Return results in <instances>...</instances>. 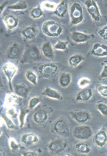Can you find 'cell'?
<instances>
[{
  "instance_id": "obj_15",
  "label": "cell",
  "mask_w": 107,
  "mask_h": 156,
  "mask_svg": "<svg viewBox=\"0 0 107 156\" xmlns=\"http://www.w3.org/2000/svg\"><path fill=\"white\" fill-rule=\"evenodd\" d=\"M92 55L98 57L107 56V45L101 43H96L91 50Z\"/></svg>"
},
{
  "instance_id": "obj_39",
  "label": "cell",
  "mask_w": 107,
  "mask_h": 156,
  "mask_svg": "<svg viewBox=\"0 0 107 156\" xmlns=\"http://www.w3.org/2000/svg\"><path fill=\"white\" fill-rule=\"evenodd\" d=\"M106 78H107V64L105 65L104 67L99 76V79L100 80L106 79Z\"/></svg>"
},
{
  "instance_id": "obj_36",
  "label": "cell",
  "mask_w": 107,
  "mask_h": 156,
  "mask_svg": "<svg viewBox=\"0 0 107 156\" xmlns=\"http://www.w3.org/2000/svg\"><path fill=\"white\" fill-rule=\"evenodd\" d=\"M98 93L102 97L107 98V85L101 84L97 87Z\"/></svg>"
},
{
  "instance_id": "obj_17",
  "label": "cell",
  "mask_w": 107,
  "mask_h": 156,
  "mask_svg": "<svg viewBox=\"0 0 107 156\" xmlns=\"http://www.w3.org/2000/svg\"><path fill=\"white\" fill-rule=\"evenodd\" d=\"M93 96V92L91 88H84L77 93L75 96V99L77 102H84L90 100Z\"/></svg>"
},
{
  "instance_id": "obj_2",
  "label": "cell",
  "mask_w": 107,
  "mask_h": 156,
  "mask_svg": "<svg viewBox=\"0 0 107 156\" xmlns=\"http://www.w3.org/2000/svg\"><path fill=\"white\" fill-rule=\"evenodd\" d=\"M42 59L40 50L35 44L28 45L20 59L22 64H33L39 62Z\"/></svg>"
},
{
  "instance_id": "obj_32",
  "label": "cell",
  "mask_w": 107,
  "mask_h": 156,
  "mask_svg": "<svg viewBox=\"0 0 107 156\" xmlns=\"http://www.w3.org/2000/svg\"><path fill=\"white\" fill-rule=\"evenodd\" d=\"M96 107L98 112L102 114L103 116H107V105L105 102L99 101L96 104Z\"/></svg>"
},
{
  "instance_id": "obj_3",
  "label": "cell",
  "mask_w": 107,
  "mask_h": 156,
  "mask_svg": "<svg viewBox=\"0 0 107 156\" xmlns=\"http://www.w3.org/2000/svg\"><path fill=\"white\" fill-rule=\"evenodd\" d=\"M51 133L65 137L69 136L70 126L67 119L64 116L59 117L51 125Z\"/></svg>"
},
{
  "instance_id": "obj_20",
  "label": "cell",
  "mask_w": 107,
  "mask_h": 156,
  "mask_svg": "<svg viewBox=\"0 0 107 156\" xmlns=\"http://www.w3.org/2000/svg\"><path fill=\"white\" fill-rule=\"evenodd\" d=\"M3 21L7 29L9 30L15 29L19 25V19L12 15L8 14L5 16Z\"/></svg>"
},
{
  "instance_id": "obj_21",
  "label": "cell",
  "mask_w": 107,
  "mask_h": 156,
  "mask_svg": "<svg viewBox=\"0 0 107 156\" xmlns=\"http://www.w3.org/2000/svg\"><path fill=\"white\" fill-rule=\"evenodd\" d=\"M68 9V5L67 2L65 1H62L57 6L53 12L58 17L63 18L66 16Z\"/></svg>"
},
{
  "instance_id": "obj_18",
  "label": "cell",
  "mask_w": 107,
  "mask_h": 156,
  "mask_svg": "<svg viewBox=\"0 0 107 156\" xmlns=\"http://www.w3.org/2000/svg\"><path fill=\"white\" fill-rule=\"evenodd\" d=\"M93 35L81 33L79 31H74L72 33L71 39L76 43H83L89 41L93 38Z\"/></svg>"
},
{
  "instance_id": "obj_4",
  "label": "cell",
  "mask_w": 107,
  "mask_h": 156,
  "mask_svg": "<svg viewBox=\"0 0 107 156\" xmlns=\"http://www.w3.org/2000/svg\"><path fill=\"white\" fill-rule=\"evenodd\" d=\"M53 112L52 108L47 105L42 106L35 110L32 114V120L37 125L44 126L49 121Z\"/></svg>"
},
{
  "instance_id": "obj_9",
  "label": "cell",
  "mask_w": 107,
  "mask_h": 156,
  "mask_svg": "<svg viewBox=\"0 0 107 156\" xmlns=\"http://www.w3.org/2000/svg\"><path fill=\"white\" fill-rule=\"evenodd\" d=\"M68 113L71 118L79 123H85L91 119V114L87 110H74Z\"/></svg>"
},
{
  "instance_id": "obj_23",
  "label": "cell",
  "mask_w": 107,
  "mask_h": 156,
  "mask_svg": "<svg viewBox=\"0 0 107 156\" xmlns=\"http://www.w3.org/2000/svg\"><path fill=\"white\" fill-rule=\"evenodd\" d=\"M42 95L51 99L59 100L63 99V97L59 92L51 87H47L42 92Z\"/></svg>"
},
{
  "instance_id": "obj_22",
  "label": "cell",
  "mask_w": 107,
  "mask_h": 156,
  "mask_svg": "<svg viewBox=\"0 0 107 156\" xmlns=\"http://www.w3.org/2000/svg\"><path fill=\"white\" fill-rule=\"evenodd\" d=\"M42 51L44 56L49 59H54L55 56L54 52L52 45L49 41H46L42 44Z\"/></svg>"
},
{
  "instance_id": "obj_34",
  "label": "cell",
  "mask_w": 107,
  "mask_h": 156,
  "mask_svg": "<svg viewBox=\"0 0 107 156\" xmlns=\"http://www.w3.org/2000/svg\"><path fill=\"white\" fill-rule=\"evenodd\" d=\"M68 44V41H59L54 46V48L56 50L66 51L67 50Z\"/></svg>"
},
{
  "instance_id": "obj_26",
  "label": "cell",
  "mask_w": 107,
  "mask_h": 156,
  "mask_svg": "<svg viewBox=\"0 0 107 156\" xmlns=\"http://www.w3.org/2000/svg\"><path fill=\"white\" fill-rule=\"evenodd\" d=\"M85 58L83 55L80 54L73 55L69 57L68 60V63L71 67L76 68L81 62H83Z\"/></svg>"
},
{
  "instance_id": "obj_13",
  "label": "cell",
  "mask_w": 107,
  "mask_h": 156,
  "mask_svg": "<svg viewBox=\"0 0 107 156\" xmlns=\"http://www.w3.org/2000/svg\"><path fill=\"white\" fill-rule=\"evenodd\" d=\"M94 144L99 148H103L107 144V133L105 129H101L94 136Z\"/></svg>"
},
{
  "instance_id": "obj_12",
  "label": "cell",
  "mask_w": 107,
  "mask_h": 156,
  "mask_svg": "<svg viewBox=\"0 0 107 156\" xmlns=\"http://www.w3.org/2000/svg\"><path fill=\"white\" fill-rule=\"evenodd\" d=\"M3 72L8 80L9 88L12 90V81L18 71V68L16 65L10 62H6L2 66Z\"/></svg>"
},
{
  "instance_id": "obj_7",
  "label": "cell",
  "mask_w": 107,
  "mask_h": 156,
  "mask_svg": "<svg viewBox=\"0 0 107 156\" xmlns=\"http://www.w3.org/2000/svg\"><path fill=\"white\" fill-rule=\"evenodd\" d=\"M72 133L75 138L80 140H87L92 137L93 131L90 126L82 125L75 127Z\"/></svg>"
},
{
  "instance_id": "obj_25",
  "label": "cell",
  "mask_w": 107,
  "mask_h": 156,
  "mask_svg": "<svg viewBox=\"0 0 107 156\" xmlns=\"http://www.w3.org/2000/svg\"><path fill=\"white\" fill-rule=\"evenodd\" d=\"M74 148L77 152L82 154H88L92 151L89 145L83 142H78L75 144Z\"/></svg>"
},
{
  "instance_id": "obj_1",
  "label": "cell",
  "mask_w": 107,
  "mask_h": 156,
  "mask_svg": "<svg viewBox=\"0 0 107 156\" xmlns=\"http://www.w3.org/2000/svg\"><path fill=\"white\" fill-rule=\"evenodd\" d=\"M64 69V66L62 64L53 62L40 64L36 68L37 73L41 77L49 79L55 77Z\"/></svg>"
},
{
  "instance_id": "obj_8",
  "label": "cell",
  "mask_w": 107,
  "mask_h": 156,
  "mask_svg": "<svg viewBox=\"0 0 107 156\" xmlns=\"http://www.w3.org/2000/svg\"><path fill=\"white\" fill-rule=\"evenodd\" d=\"M68 142L63 139L52 140L48 144L47 148L50 153L57 154L64 151L68 146Z\"/></svg>"
},
{
  "instance_id": "obj_19",
  "label": "cell",
  "mask_w": 107,
  "mask_h": 156,
  "mask_svg": "<svg viewBox=\"0 0 107 156\" xmlns=\"http://www.w3.org/2000/svg\"><path fill=\"white\" fill-rule=\"evenodd\" d=\"M21 33L26 40H31L35 38L38 34V29L36 26H30L22 30Z\"/></svg>"
},
{
  "instance_id": "obj_11",
  "label": "cell",
  "mask_w": 107,
  "mask_h": 156,
  "mask_svg": "<svg viewBox=\"0 0 107 156\" xmlns=\"http://www.w3.org/2000/svg\"><path fill=\"white\" fill-rule=\"evenodd\" d=\"M23 47L18 42H13L7 49L6 57L10 59H19L23 55Z\"/></svg>"
},
{
  "instance_id": "obj_38",
  "label": "cell",
  "mask_w": 107,
  "mask_h": 156,
  "mask_svg": "<svg viewBox=\"0 0 107 156\" xmlns=\"http://www.w3.org/2000/svg\"><path fill=\"white\" fill-rule=\"evenodd\" d=\"M2 117L4 119V121L6 122V126L9 129H14L15 128V126L14 124L12 122L8 117L4 115H2Z\"/></svg>"
},
{
  "instance_id": "obj_30",
  "label": "cell",
  "mask_w": 107,
  "mask_h": 156,
  "mask_svg": "<svg viewBox=\"0 0 107 156\" xmlns=\"http://www.w3.org/2000/svg\"><path fill=\"white\" fill-rule=\"evenodd\" d=\"M27 80L34 85L37 84V77L36 74L31 70H28L25 73Z\"/></svg>"
},
{
  "instance_id": "obj_28",
  "label": "cell",
  "mask_w": 107,
  "mask_h": 156,
  "mask_svg": "<svg viewBox=\"0 0 107 156\" xmlns=\"http://www.w3.org/2000/svg\"><path fill=\"white\" fill-rule=\"evenodd\" d=\"M43 15V12L41 7L38 6L35 8H33L30 11V16L34 19H37L42 16Z\"/></svg>"
},
{
  "instance_id": "obj_24",
  "label": "cell",
  "mask_w": 107,
  "mask_h": 156,
  "mask_svg": "<svg viewBox=\"0 0 107 156\" xmlns=\"http://www.w3.org/2000/svg\"><path fill=\"white\" fill-rule=\"evenodd\" d=\"M71 81L72 76L69 73H63L59 78V84L63 88L68 87L71 83Z\"/></svg>"
},
{
  "instance_id": "obj_40",
  "label": "cell",
  "mask_w": 107,
  "mask_h": 156,
  "mask_svg": "<svg viewBox=\"0 0 107 156\" xmlns=\"http://www.w3.org/2000/svg\"><path fill=\"white\" fill-rule=\"evenodd\" d=\"M10 146L11 150L13 151H17L19 148V146L18 144H17L14 140H11L10 141Z\"/></svg>"
},
{
  "instance_id": "obj_5",
  "label": "cell",
  "mask_w": 107,
  "mask_h": 156,
  "mask_svg": "<svg viewBox=\"0 0 107 156\" xmlns=\"http://www.w3.org/2000/svg\"><path fill=\"white\" fill-rule=\"evenodd\" d=\"M42 31L46 36L50 37H57L61 34L63 27L59 23L53 20H48L43 23Z\"/></svg>"
},
{
  "instance_id": "obj_37",
  "label": "cell",
  "mask_w": 107,
  "mask_h": 156,
  "mask_svg": "<svg viewBox=\"0 0 107 156\" xmlns=\"http://www.w3.org/2000/svg\"><path fill=\"white\" fill-rule=\"evenodd\" d=\"M98 36L105 41H107V25L98 31Z\"/></svg>"
},
{
  "instance_id": "obj_31",
  "label": "cell",
  "mask_w": 107,
  "mask_h": 156,
  "mask_svg": "<svg viewBox=\"0 0 107 156\" xmlns=\"http://www.w3.org/2000/svg\"><path fill=\"white\" fill-rule=\"evenodd\" d=\"M42 8L48 11H54L57 6L54 2H50V1H45L41 4Z\"/></svg>"
},
{
  "instance_id": "obj_29",
  "label": "cell",
  "mask_w": 107,
  "mask_h": 156,
  "mask_svg": "<svg viewBox=\"0 0 107 156\" xmlns=\"http://www.w3.org/2000/svg\"><path fill=\"white\" fill-rule=\"evenodd\" d=\"M31 111L28 108L24 107L21 108L20 110V114L19 115V119L20 122V127L22 128L24 125V119L27 114L29 113Z\"/></svg>"
},
{
  "instance_id": "obj_41",
  "label": "cell",
  "mask_w": 107,
  "mask_h": 156,
  "mask_svg": "<svg viewBox=\"0 0 107 156\" xmlns=\"http://www.w3.org/2000/svg\"><path fill=\"white\" fill-rule=\"evenodd\" d=\"M22 156H37V153L35 151H26L22 153Z\"/></svg>"
},
{
  "instance_id": "obj_6",
  "label": "cell",
  "mask_w": 107,
  "mask_h": 156,
  "mask_svg": "<svg viewBox=\"0 0 107 156\" xmlns=\"http://www.w3.org/2000/svg\"><path fill=\"white\" fill-rule=\"evenodd\" d=\"M69 13L72 25H78L83 21L84 19L83 9L80 3H74L71 6Z\"/></svg>"
},
{
  "instance_id": "obj_14",
  "label": "cell",
  "mask_w": 107,
  "mask_h": 156,
  "mask_svg": "<svg viewBox=\"0 0 107 156\" xmlns=\"http://www.w3.org/2000/svg\"><path fill=\"white\" fill-rule=\"evenodd\" d=\"M20 140L23 145L29 146L38 144L40 138L35 133H28L22 134L20 138Z\"/></svg>"
},
{
  "instance_id": "obj_33",
  "label": "cell",
  "mask_w": 107,
  "mask_h": 156,
  "mask_svg": "<svg viewBox=\"0 0 107 156\" xmlns=\"http://www.w3.org/2000/svg\"><path fill=\"white\" fill-rule=\"evenodd\" d=\"M42 101V99L39 97H32L30 99L28 103V108L30 110L34 109Z\"/></svg>"
},
{
  "instance_id": "obj_27",
  "label": "cell",
  "mask_w": 107,
  "mask_h": 156,
  "mask_svg": "<svg viewBox=\"0 0 107 156\" xmlns=\"http://www.w3.org/2000/svg\"><path fill=\"white\" fill-rule=\"evenodd\" d=\"M28 7V4L26 1H21L16 4L9 5L7 7V9L15 11L25 10Z\"/></svg>"
},
{
  "instance_id": "obj_10",
  "label": "cell",
  "mask_w": 107,
  "mask_h": 156,
  "mask_svg": "<svg viewBox=\"0 0 107 156\" xmlns=\"http://www.w3.org/2000/svg\"><path fill=\"white\" fill-rule=\"evenodd\" d=\"M85 5L88 12L93 20L96 22H99L101 20V14L96 1L87 0L85 2Z\"/></svg>"
},
{
  "instance_id": "obj_35",
  "label": "cell",
  "mask_w": 107,
  "mask_h": 156,
  "mask_svg": "<svg viewBox=\"0 0 107 156\" xmlns=\"http://www.w3.org/2000/svg\"><path fill=\"white\" fill-rule=\"evenodd\" d=\"M90 83V80L89 79L86 77L81 78L78 82V85L81 88H84Z\"/></svg>"
},
{
  "instance_id": "obj_16",
  "label": "cell",
  "mask_w": 107,
  "mask_h": 156,
  "mask_svg": "<svg viewBox=\"0 0 107 156\" xmlns=\"http://www.w3.org/2000/svg\"><path fill=\"white\" fill-rule=\"evenodd\" d=\"M14 91L17 96L21 98H27L31 88L24 84H15L13 85Z\"/></svg>"
}]
</instances>
